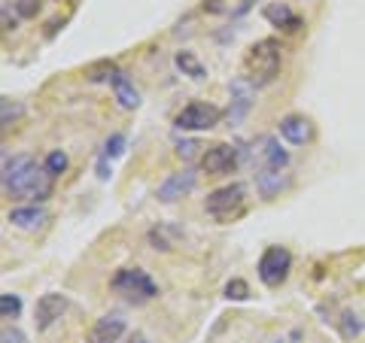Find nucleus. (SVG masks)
I'll use <instances>...</instances> for the list:
<instances>
[{"instance_id":"obj_1","label":"nucleus","mask_w":365,"mask_h":343,"mask_svg":"<svg viewBox=\"0 0 365 343\" xmlns=\"http://www.w3.org/2000/svg\"><path fill=\"white\" fill-rule=\"evenodd\" d=\"M4 191L43 201L52 191V176L46 174V167H37L31 155H4Z\"/></svg>"},{"instance_id":"obj_2","label":"nucleus","mask_w":365,"mask_h":343,"mask_svg":"<svg viewBox=\"0 0 365 343\" xmlns=\"http://www.w3.org/2000/svg\"><path fill=\"white\" fill-rule=\"evenodd\" d=\"M247 79L253 85H268L280 73V43L277 40H256L244 55Z\"/></svg>"},{"instance_id":"obj_3","label":"nucleus","mask_w":365,"mask_h":343,"mask_svg":"<svg viewBox=\"0 0 365 343\" xmlns=\"http://www.w3.org/2000/svg\"><path fill=\"white\" fill-rule=\"evenodd\" d=\"M110 285H113V289H116L119 295H125L128 301H134V304L153 301L155 295H158L155 280H153L146 270H140V268H122L116 277H113Z\"/></svg>"},{"instance_id":"obj_4","label":"nucleus","mask_w":365,"mask_h":343,"mask_svg":"<svg viewBox=\"0 0 365 343\" xmlns=\"http://www.w3.org/2000/svg\"><path fill=\"white\" fill-rule=\"evenodd\" d=\"M244 201H247V186L244 182H228V186L216 189L207 194V201H204V210H207L213 219H232V216H237L244 210Z\"/></svg>"},{"instance_id":"obj_5","label":"nucleus","mask_w":365,"mask_h":343,"mask_svg":"<svg viewBox=\"0 0 365 343\" xmlns=\"http://www.w3.org/2000/svg\"><path fill=\"white\" fill-rule=\"evenodd\" d=\"M222 112L216 110L213 104H204V100H192V104H186L180 112H177V131H210L216 128V122H220Z\"/></svg>"},{"instance_id":"obj_6","label":"nucleus","mask_w":365,"mask_h":343,"mask_svg":"<svg viewBox=\"0 0 365 343\" xmlns=\"http://www.w3.org/2000/svg\"><path fill=\"white\" fill-rule=\"evenodd\" d=\"M289 268H292L289 249H283V246H268L265 253H262L256 270H259V280L274 289V285H280L283 280L289 277Z\"/></svg>"},{"instance_id":"obj_7","label":"nucleus","mask_w":365,"mask_h":343,"mask_svg":"<svg viewBox=\"0 0 365 343\" xmlns=\"http://www.w3.org/2000/svg\"><path fill=\"white\" fill-rule=\"evenodd\" d=\"M241 164V146L235 143H216L201 155V170L207 176H222Z\"/></svg>"},{"instance_id":"obj_8","label":"nucleus","mask_w":365,"mask_h":343,"mask_svg":"<svg viewBox=\"0 0 365 343\" xmlns=\"http://www.w3.org/2000/svg\"><path fill=\"white\" fill-rule=\"evenodd\" d=\"M195 182H198V174L192 167H182V170H177V174H170L162 186H158V191H155V198L162 201V204H174V201H180V198H186V194L195 189Z\"/></svg>"},{"instance_id":"obj_9","label":"nucleus","mask_w":365,"mask_h":343,"mask_svg":"<svg viewBox=\"0 0 365 343\" xmlns=\"http://www.w3.org/2000/svg\"><path fill=\"white\" fill-rule=\"evenodd\" d=\"M253 88H256V85L250 83L247 76H237V79H232V83H228V95H232L228 119H232V125L241 122L247 112H250V107H253V97H256V91H253Z\"/></svg>"},{"instance_id":"obj_10","label":"nucleus","mask_w":365,"mask_h":343,"mask_svg":"<svg viewBox=\"0 0 365 343\" xmlns=\"http://www.w3.org/2000/svg\"><path fill=\"white\" fill-rule=\"evenodd\" d=\"M67 313V298L58 292H46L43 298L37 301V310H34V319H37V328L46 331V328H52L58 319Z\"/></svg>"},{"instance_id":"obj_11","label":"nucleus","mask_w":365,"mask_h":343,"mask_svg":"<svg viewBox=\"0 0 365 343\" xmlns=\"http://www.w3.org/2000/svg\"><path fill=\"white\" fill-rule=\"evenodd\" d=\"M280 137L292 146H304L314 140V125L311 119L299 116V112H292V116H283L280 119Z\"/></svg>"},{"instance_id":"obj_12","label":"nucleus","mask_w":365,"mask_h":343,"mask_svg":"<svg viewBox=\"0 0 365 343\" xmlns=\"http://www.w3.org/2000/svg\"><path fill=\"white\" fill-rule=\"evenodd\" d=\"M122 334H125V319L113 313V316H101L98 319L95 328H91V334H88V340L91 343H116Z\"/></svg>"},{"instance_id":"obj_13","label":"nucleus","mask_w":365,"mask_h":343,"mask_svg":"<svg viewBox=\"0 0 365 343\" xmlns=\"http://www.w3.org/2000/svg\"><path fill=\"white\" fill-rule=\"evenodd\" d=\"M287 186H289V176L283 174V170L259 167V174H256V189H259L262 198H274V194H280Z\"/></svg>"},{"instance_id":"obj_14","label":"nucleus","mask_w":365,"mask_h":343,"mask_svg":"<svg viewBox=\"0 0 365 343\" xmlns=\"http://www.w3.org/2000/svg\"><path fill=\"white\" fill-rule=\"evenodd\" d=\"M6 219L16 228H21V231H37V228L46 222V210L37 207V204H31V207H13L6 213Z\"/></svg>"},{"instance_id":"obj_15","label":"nucleus","mask_w":365,"mask_h":343,"mask_svg":"<svg viewBox=\"0 0 365 343\" xmlns=\"http://www.w3.org/2000/svg\"><path fill=\"white\" fill-rule=\"evenodd\" d=\"M113 95H116V100H119V107L122 110H137V107H140V91H137L134 88V83H131V79H128V73H116V76H113Z\"/></svg>"},{"instance_id":"obj_16","label":"nucleus","mask_w":365,"mask_h":343,"mask_svg":"<svg viewBox=\"0 0 365 343\" xmlns=\"http://www.w3.org/2000/svg\"><path fill=\"white\" fill-rule=\"evenodd\" d=\"M262 167H271V170H287L289 167V152L274 140V137H262Z\"/></svg>"},{"instance_id":"obj_17","label":"nucleus","mask_w":365,"mask_h":343,"mask_svg":"<svg viewBox=\"0 0 365 343\" xmlns=\"http://www.w3.org/2000/svg\"><path fill=\"white\" fill-rule=\"evenodd\" d=\"M265 19L271 21L274 28H283V31H299L302 28V19L295 16L287 4H268L265 6Z\"/></svg>"},{"instance_id":"obj_18","label":"nucleus","mask_w":365,"mask_h":343,"mask_svg":"<svg viewBox=\"0 0 365 343\" xmlns=\"http://www.w3.org/2000/svg\"><path fill=\"white\" fill-rule=\"evenodd\" d=\"M174 64H177V70L182 76H189V79H204V76H207L204 64L195 58V52H177L174 55Z\"/></svg>"},{"instance_id":"obj_19","label":"nucleus","mask_w":365,"mask_h":343,"mask_svg":"<svg viewBox=\"0 0 365 343\" xmlns=\"http://www.w3.org/2000/svg\"><path fill=\"white\" fill-rule=\"evenodd\" d=\"M177 228L170 225H155L150 228V234H146V240H150L153 249H162V253H168V249H174V240H177Z\"/></svg>"},{"instance_id":"obj_20","label":"nucleus","mask_w":365,"mask_h":343,"mask_svg":"<svg viewBox=\"0 0 365 343\" xmlns=\"http://www.w3.org/2000/svg\"><path fill=\"white\" fill-rule=\"evenodd\" d=\"M43 167H46V174H49L52 179H55V176H61V174H67V155H64L61 149H52L49 155H46Z\"/></svg>"},{"instance_id":"obj_21","label":"nucleus","mask_w":365,"mask_h":343,"mask_svg":"<svg viewBox=\"0 0 365 343\" xmlns=\"http://www.w3.org/2000/svg\"><path fill=\"white\" fill-rule=\"evenodd\" d=\"M19 313H21V298L19 295H13V292L0 295V316L4 319H19Z\"/></svg>"},{"instance_id":"obj_22","label":"nucleus","mask_w":365,"mask_h":343,"mask_svg":"<svg viewBox=\"0 0 365 343\" xmlns=\"http://www.w3.org/2000/svg\"><path fill=\"white\" fill-rule=\"evenodd\" d=\"M119 73V67L113 64V61H101V64H95L88 70V79L91 83H113V76Z\"/></svg>"},{"instance_id":"obj_23","label":"nucleus","mask_w":365,"mask_h":343,"mask_svg":"<svg viewBox=\"0 0 365 343\" xmlns=\"http://www.w3.org/2000/svg\"><path fill=\"white\" fill-rule=\"evenodd\" d=\"M125 152V134L122 131H116V134H110L107 137V143H104V152H101V158H119Z\"/></svg>"},{"instance_id":"obj_24","label":"nucleus","mask_w":365,"mask_h":343,"mask_svg":"<svg viewBox=\"0 0 365 343\" xmlns=\"http://www.w3.org/2000/svg\"><path fill=\"white\" fill-rule=\"evenodd\" d=\"M222 295H225L228 301H247V298H250V285H247L244 280H228L225 289H222Z\"/></svg>"},{"instance_id":"obj_25","label":"nucleus","mask_w":365,"mask_h":343,"mask_svg":"<svg viewBox=\"0 0 365 343\" xmlns=\"http://www.w3.org/2000/svg\"><path fill=\"white\" fill-rule=\"evenodd\" d=\"M0 110H4V116H0L4 128H9V125H13V122L21 116V104H16V100H9V97L0 100Z\"/></svg>"},{"instance_id":"obj_26","label":"nucleus","mask_w":365,"mask_h":343,"mask_svg":"<svg viewBox=\"0 0 365 343\" xmlns=\"http://www.w3.org/2000/svg\"><path fill=\"white\" fill-rule=\"evenodd\" d=\"M40 0H16V16L19 19H37Z\"/></svg>"},{"instance_id":"obj_27","label":"nucleus","mask_w":365,"mask_h":343,"mask_svg":"<svg viewBox=\"0 0 365 343\" xmlns=\"http://www.w3.org/2000/svg\"><path fill=\"white\" fill-rule=\"evenodd\" d=\"M198 140H180L177 143V158H182V162H192V158L198 155Z\"/></svg>"},{"instance_id":"obj_28","label":"nucleus","mask_w":365,"mask_h":343,"mask_svg":"<svg viewBox=\"0 0 365 343\" xmlns=\"http://www.w3.org/2000/svg\"><path fill=\"white\" fill-rule=\"evenodd\" d=\"M0 343H25V334H21L19 328H4V334H0Z\"/></svg>"},{"instance_id":"obj_29","label":"nucleus","mask_w":365,"mask_h":343,"mask_svg":"<svg viewBox=\"0 0 365 343\" xmlns=\"http://www.w3.org/2000/svg\"><path fill=\"white\" fill-rule=\"evenodd\" d=\"M16 25H19V21L9 16V0H6V4H4V31H16Z\"/></svg>"},{"instance_id":"obj_30","label":"nucleus","mask_w":365,"mask_h":343,"mask_svg":"<svg viewBox=\"0 0 365 343\" xmlns=\"http://www.w3.org/2000/svg\"><path fill=\"white\" fill-rule=\"evenodd\" d=\"M204 9H210V13H222L220 0H204Z\"/></svg>"},{"instance_id":"obj_31","label":"nucleus","mask_w":365,"mask_h":343,"mask_svg":"<svg viewBox=\"0 0 365 343\" xmlns=\"http://www.w3.org/2000/svg\"><path fill=\"white\" fill-rule=\"evenodd\" d=\"M131 343H150V340H143V337H134Z\"/></svg>"},{"instance_id":"obj_32","label":"nucleus","mask_w":365,"mask_h":343,"mask_svg":"<svg viewBox=\"0 0 365 343\" xmlns=\"http://www.w3.org/2000/svg\"><path fill=\"white\" fill-rule=\"evenodd\" d=\"M274 343H287V340H274Z\"/></svg>"}]
</instances>
